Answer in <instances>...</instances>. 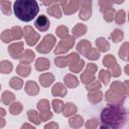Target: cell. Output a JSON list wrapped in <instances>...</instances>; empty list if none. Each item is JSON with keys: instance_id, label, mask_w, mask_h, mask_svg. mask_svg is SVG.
<instances>
[{"instance_id": "cell-45", "label": "cell", "mask_w": 129, "mask_h": 129, "mask_svg": "<svg viewBox=\"0 0 129 129\" xmlns=\"http://www.w3.org/2000/svg\"><path fill=\"white\" fill-rule=\"evenodd\" d=\"M55 33H56V36H58L59 38H63L64 36L69 35V28L64 25H60L55 28Z\"/></svg>"}, {"instance_id": "cell-21", "label": "cell", "mask_w": 129, "mask_h": 129, "mask_svg": "<svg viewBox=\"0 0 129 129\" xmlns=\"http://www.w3.org/2000/svg\"><path fill=\"white\" fill-rule=\"evenodd\" d=\"M77 111H78L77 106L75 104L71 103V102H68V103L64 104L61 113H62V115L64 117H72V116H74L77 113Z\"/></svg>"}, {"instance_id": "cell-53", "label": "cell", "mask_w": 129, "mask_h": 129, "mask_svg": "<svg viewBox=\"0 0 129 129\" xmlns=\"http://www.w3.org/2000/svg\"><path fill=\"white\" fill-rule=\"evenodd\" d=\"M39 1L44 6H50V5L54 4V0H39Z\"/></svg>"}, {"instance_id": "cell-62", "label": "cell", "mask_w": 129, "mask_h": 129, "mask_svg": "<svg viewBox=\"0 0 129 129\" xmlns=\"http://www.w3.org/2000/svg\"><path fill=\"white\" fill-rule=\"evenodd\" d=\"M128 60H129V59H128Z\"/></svg>"}, {"instance_id": "cell-46", "label": "cell", "mask_w": 129, "mask_h": 129, "mask_svg": "<svg viewBox=\"0 0 129 129\" xmlns=\"http://www.w3.org/2000/svg\"><path fill=\"white\" fill-rule=\"evenodd\" d=\"M115 14H116V11L114 8H111L109 9L108 11H106L105 13H103V18L105 21L107 22H112L113 19L115 18Z\"/></svg>"}, {"instance_id": "cell-11", "label": "cell", "mask_w": 129, "mask_h": 129, "mask_svg": "<svg viewBox=\"0 0 129 129\" xmlns=\"http://www.w3.org/2000/svg\"><path fill=\"white\" fill-rule=\"evenodd\" d=\"M80 6H81L80 0H69V2L61 8H62V12L66 15H72L80 9Z\"/></svg>"}, {"instance_id": "cell-23", "label": "cell", "mask_w": 129, "mask_h": 129, "mask_svg": "<svg viewBox=\"0 0 129 129\" xmlns=\"http://www.w3.org/2000/svg\"><path fill=\"white\" fill-rule=\"evenodd\" d=\"M112 92L118 94V95H121V96H125L126 97V93H125V87H124V84L119 82V81H115L111 84L110 86V89Z\"/></svg>"}, {"instance_id": "cell-50", "label": "cell", "mask_w": 129, "mask_h": 129, "mask_svg": "<svg viewBox=\"0 0 129 129\" xmlns=\"http://www.w3.org/2000/svg\"><path fill=\"white\" fill-rule=\"evenodd\" d=\"M39 117H40L41 122H45V121L50 120V119L53 117V114H52L49 110H48V111H43V112H40V113H39Z\"/></svg>"}, {"instance_id": "cell-15", "label": "cell", "mask_w": 129, "mask_h": 129, "mask_svg": "<svg viewBox=\"0 0 129 129\" xmlns=\"http://www.w3.org/2000/svg\"><path fill=\"white\" fill-rule=\"evenodd\" d=\"M38 80H39L40 86H42L43 88H48L54 82V76L50 73H44L39 76Z\"/></svg>"}, {"instance_id": "cell-52", "label": "cell", "mask_w": 129, "mask_h": 129, "mask_svg": "<svg viewBox=\"0 0 129 129\" xmlns=\"http://www.w3.org/2000/svg\"><path fill=\"white\" fill-rule=\"evenodd\" d=\"M44 128L45 129H57L58 128V124L55 123V122H50L48 124H45Z\"/></svg>"}, {"instance_id": "cell-56", "label": "cell", "mask_w": 129, "mask_h": 129, "mask_svg": "<svg viewBox=\"0 0 129 129\" xmlns=\"http://www.w3.org/2000/svg\"><path fill=\"white\" fill-rule=\"evenodd\" d=\"M21 128H22V129H24V128H32V129H34V126H33L32 124H27V123H25V124H23V125L21 126Z\"/></svg>"}, {"instance_id": "cell-30", "label": "cell", "mask_w": 129, "mask_h": 129, "mask_svg": "<svg viewBox=\"0 0 129 129\" xmlns=\"http://www.w3.org/2000/svg\"><path fill=\"white\" fill-rule=\"evenodd\" d=\"M27 118H28V121L34 125H39L41 122L40 117H39V113H37L35 110L27 111Z\"/></svg>"}, {"instance_id": "cell-60", "label": "cell", "mask_w": 129, "mask_h": 129, "mask_svg": "<svg viewBox=\"0 0 129 129\" xmlns=\"http://www.w3.org/2000/svg\"><path fill=\"white\" fill-rule=\"evenodd\" d=\"M125 0H112V2H114L115 4H122Z\"/></svg>"}, {"instance_id": "cell-57", "label": "cell", "mask_w": 129, "mask_h": 129, "mask_svg": "<svg viewBox=\"0 0 129 129\" xmlns=\"http://www.w3.org/2000/svg\"><path fill=\"white\" fill-rule=\"evenodd\" d=\"M5 125V120H4V117H1L0 116V128H3Z\"/></svg>"}, {"instance_id": "cell-8", "label": "cell", "mask_w": 129, "mask_h": 129, "mask_svg": "<svg viewBox=\"0 0 129 129\" xmlns=\"http://www.w3.org/2000/svg\"><path fill=\"white\" fill-rule=\"evenodd\" d=\"M81 8L79 12V17L86 21L91 18L92 15V0H80Z\"/></svg>"}, {"instance_id": "cell-3", "label": "cell", "mask_w": 129, "mask_h": 129, "mask_svg": "<svg viewBox=\"0 0 129 129\" xmlns=\"http://www.w3.org/2000/svg\"><path fill=\"white\" fill-rule=\"evenodd\" d=\"M103 64L110 71L112 77L117 78L121 75V68L118 64L115 56L113 54H107L103 58Z\"/></svg>"}, {"instance_id": "cell-55", "label": "cell", "mask_w": 129, "mask_h": 129, "mask_svg": "<svg viewBox=\"0 0 129 129\" xmlns=\"http://www.w3.org/2000/svg\"><path fill=\"white\" fill-rule=\"evenodd\" d=\"M68 2H69V0H54V3H55V4H58V5L61 6V7L64 6Z\"/></svg>"}, {"instance_id": "cell-32", "label": "cell", "mask_w": 129, "mask_h": 129, "mask_svg": "<svg viewBox=\"0 0 129 129\" xmlns=\"http://www.w3.org/2000/svg\"><path fill=\"white\" fill-rule=\"evenodd\" d=\"M11 30V34H12V37L14 40H19L22 38V36H24V31L23 29L18 26V25H15V26H12L10 28Z\"/></svg>"}, {"instance_id": "cell-14", "label": "cell", "mask_w": 129, "mask_h": 129, "mask_svg": "<svg viewBox=\"0 0 129 129\" xmlns=\"http://www.w3.org/2000/svg\"><path fill=\"white\" fill-rule=\"evenodd\" d=\"M35 58V53L33 50L31 49H26L23 51V53L19 56V62L20 63H26V64H29L31 63Z\"/></svg>"}, {"instance_id": "cell-22", "label": "cell", "mask_w": 129, "mask_h": 129, "mask_svg": "<svg viewBox=\"0 0 129 129\" xmlns=\"http://www.w3.org/2000/svg\"><path fill=\"white\" fill-rule=\"evenodd\" d=\"M16 73L20 77L26 78L31 73V66L30 64H26V63H19L16 67Z\"/></svg>"}, {"instance_id": "cell-31", "label": "cell", "mask_w": 129, "mask_h": 129, "mask_svg": "<svg viewBox=\"0 0 129 129\" xmlns=\"http://www.w3.org/2000/svg\"><path fill=\"white\" fill-rule=\"evenodd\" d=\"M22 109H23V106L20 102H13L9 105V112L11 115H19L21 112H22Z\"/></svg>"}, {"instance_id": "cell-40", "label": "cell", "mask_w": 129, "mask_h": 129, "mask_svg": "<svg viewBox=\"0 0 129 129\" xmlns=\"http://www.w3.org/2000/svg\"><path fill=\"white\" fill-rule=\"evenodd\" d=\"M51 106H52L53 111H54L56 114H58V113H61V112H62V109H63L64 104H63V102H62L61 100H59V99H54V100H52V102H51Z\"/></svg>"}, {"instance_id": "cell-37", "label": "cell", "mask_w": 129, "mask_h": 129, "mask_svg": "<svg viewBox=\"0 0 129 129\" xmlns=\"http://www.w3.org/2000/svg\"><path fill=\"white\" fill-rule=\"evenodd\" d=\"M111 38H112V40L115 42V43H117V42H120L121 40H123V38H124V33H123V31L121 30V29H118V28H116V29H114L112 32H111Z\"/></svg>"}, {"instance_id": "cell-35", "label": "cell", "mask_w": 129, "mask_h": 129, "mask_svg": "<svg viewBox=\"0 0 129 129\" xmlns=\"http://www.w3.org/2000/svg\"><path fill=\"white\" fill-rule=\"evenodd\" d=\"M13 70V66L8 60H1L0 61V72L2 74H10Z\"/></svg>"}, {"instance_id": "cell-36", "label": "cell", "mask_w": 129, "mask_h": 129, "mask_svg": "<svg viewBox=\"0 0 129 129\" xmlns=\"http://www.w3.org/2000/svg\"><path fill=\"white\" fill-rule=\"evenodd\" d=\"M54 63L57 68H66L67 66H69V59H68V55H59L56 56L54 58Z\"/></svg>"}, {"instance_id": "cell-41", "label": "cell", "mask_w": 129, "mask_h": 129, "mask_svg": "<svg viewBox=\"0 0 129 129\" xmlns=\"http://www.w3.org/2000/svg\"><path fill=\"white\" fill-rule=\"evenodd\" d=\"M84 67H85V61H84L83 59H80V60L77 61L76 63L69 66V69H70V71H71L72 73H76V74H78V73H80V72L83 70Z\"/></svg>"}, {"instance_id": "cell-33", "label": "cell", "mask_w": 129, "mask_h": 129, "mask_svg": "<svg viewBox=\"0 0 129 129\" xmlns=\"http://www.w3.org/2000/svg\"><path fill=\"white\" fill-rule=\"evenodd\" d=\"M112 75L110 73V71H107V70H101L100 73H99V80L102 82L103 85L107 86L110 82V79H111Z\"/></svg>"}, {"instance_id": "cell-54", "label": "cell", "mask_w": 129, "mask_h": 129, "mask_svg": "<svg viewBox=\"0 0 129 129\" xmlns=\"http://www.w3.org/2000/svg\"><path fill=\"white\" fill-rule=\"evenodd\" d=\"M124 87H125V93H126V97H129V81L126 80L123 82Z\"/></svg>"}, {"instance_id": "cell-59", "label": "cell", "mask_w": 129, "mask_h": 129, "mask_svg": "<svg viewBox=\"0 0 129 129\" xmlns=\"http://www.w3.org/2000/svg\"><path fill=\"white\" fill-rule=\"evenodd\" d=\"M5 114H6V111H5L3 108H1V109H0V116H1V117H4Z\"/></svg>"}, {"instance_id": "cell-42", "label": "cell", "mask_w": 129, "mask_h": 129, "mask_svg": "<svg viewBox=\"0 0 129 129\" xmlns=\"http://www.w3.org/2000/svg\"><path fill=\"white\" fill-rule=\"evenodd\" d=\"M115 22L118 24V25H122L125 23L126 21V14H125V11L124 10H119L116 12L115 14Z\"/></svg>"}, {"instance_id": "cell-6", "label": "cell", "mask_w": 129, "mask_h": 129, "mask_svg": "<svg viewBox=\"0 0 129 129\" xmlns=\"http://www.w3.org/2000/svg\"><path fill=\"white\" fill-rule=\"evenodd\" d=\"M97 70H98V67L97 64L93 63V62H90L87 64L86 69L84 70V72L81 74V83H83L84 85H88L89 83L93 82L95 79V75L97 73Z\"/></svg>"}, {"instance_id": "cell-24", "label": "cell", "mask_w": 129, "mask_h": 129, "mask_svg": "<svg viewBox=\"0 0 129 129\" xmlns=\"http://www.w3.org/2000/svg\"><path fill=\"white\" fill-rule=\"evenodd\" d=\"M69 125L72 128H81L84 125V119L81 115H77L75 114L74 116H72L69 120Z\"/></svg>"}, {"instance_id": "cell-27", "label": "cell", "mask_w": 129, "mask_h": 129, "mask_svg": "<svg viewBox=\"0 0 129 129\" xmlns=\"http://www.w3.org/2000/svg\"><path fill=\"white\" fill-rule=\"evenodd\" d=\"M118 55L123 60L129 59V42L128 41L123 42V44L121 45V47L118 50Z\"/></svg>"}, {"instance_id": "cell-17", "label": "cell", "mask_w": 129, "mask_h": 129, "mask_svg": "<svg viewBox=\"0 0 129 129\" xmlns=\"http://www.w3.org/2000/svg\"><path fill=\"white\" fill-rule=\"evenodd\" d=\"M103 93L102 91L100 90H96V91H89L87 97H88V100L91 104H97V103H100L102 100H103Z\"/></svg>"}, {"instance_id": "cell-9", "label": "cell", "mask_w": 129, "mask_h": 129, "mask_svg": "<svg viewBox=\"0 0 129 129\" xmlns=\"http://www.w3.org/2000/svg\"><path fill=\"white\" fill-rule=\"evenodd\" d=\"M23 51H24V44L22 41L12 43L8 46V53L14 59L19 58V56L23 53Z\"/></svg>"}, {"instance_id": "cell-51", "label": "cell", "mask_w": 129, "mask_h": 129, "mask_svg": "<svg viewBox=\"0 0 129 129\" xmlns=\"http://www.w3.org/2000/svg\"><path fill=\"white\" fill-rule=\"evenodd\" d=\"M68 59H69V66H71V64H74L77 61H79L81 58L77 52H71L70 54H68Z\"/></svg>"}, {"instance_id": "cell-18", "label": "cell", "mask_w": 129, "mask_h": 129, "mask_svg": "<svg viewBox=\"0 0 129 129\" xmlns=\"http://www.w3.org/2000/svg\"><path fill=\"white\" fill-rule=\"evenodd\" d=\"M67 93H68L67 88L61 83H56L51 88V94L54 97H64L67 95Z\"/></svg>"}, {"instance_id": "cell-25", "label": "cell", "mask_w": 129, "mask_h": 129, "mask_svg": "<svg viewBox=\"0 0 129 129\" xmlns=\"http://www.w3.org/2000/svg\"><path fill=\"white\" fill-rule=\"evenodd\" d=\"M72 32H73V36L75 38L81 37L84 34H86V32H87V26L85 24H83V23H78V24H76L74 26Z\"/></svg>"}, {"instance_id": "cell-5", "label": "cell", "mask_w": 129, "mask_h": 129, "mask_svg": "<svg viewBox=\"0 0 129 129\" xmlns=\"http://www.w3.org/2000/svg\"><path fill=\"white\" fill-rule=\"evenodd\" d=\"M55 42H56V39L54 37V35L52 34H47L45 35L42 40L40 41L39 44H37L36 46V51L40 52V53H48L52 48L53 46L55 45Z\"/></svg>"}, {"instance_id": "cell-2", "label": "cell", "mask_w": 129, "mask_h": 129, "mask_svg": "<svg viewBox=\"0 0 129 129\" xmlns=\"http://www.w3.org/2000/svg\"><path fill=\"white\" fill-rule=\"evenodd\" d=\"M13 11L19 20L29 22L37 15L39 6L36 0H15Z\"/></svg>"}, {"instance_id": "cell-16", "label": "cell", "mask_w": 129, "mask_h": 129, "mask_svg": "<svg viewBox=\"0 0 129 129\" xmlns=\"http://www.w3.org/2000/svg\"><path fill=\"white\" fill-rule=\"evenodd\" d=\"M24 91L29 96H36L39 93V87L34 81H27L24 87Z\"/></svg>"}, {"instance_id": "cell-38", "label": "cell", "mask_w": 129, "mask_h": 129, "mask_svg": "<svg viewBox=\"0 0 129 129\" xmlns=\"http://www.w3.org/2000/svg\"><path fill=\"white\" fill-rule=\"evenodd\" d=\"M98 3H99L100 11H101L102 13H105V12L108 11L109 9L113 8L112 0H98Z\"/></svg>"}, {"instance_id": "cell-12", "label": "cell", "mask_w": 129, "mask_h": 129, "mask_svg": "<svg viewBox=\"0 0 129 129\" xmlns=\"http://www.w3.org/2000/svg\"><path fill=\"white\" fill-rule=\"evenodd\" d=\"M34 26L36 27V29H38L41 32H44L46 30H48L50 24H49V20L45 15H40L36 18L35 22H34Z\"/></svg>"}, {"instance_id": "cell-4", "label": "cell", "mask_w": 129, "mask_h": 129, "mask_svg": "<svg viewBox=\"0 0 129 129\" xmlns=\"http://www.w3.org/2000/svg\"><path fill=\"white\" fill-rule=\"evenodd\" d=\"M74 45H75V37L73 35H67L63 38H61V40L58 42V44L54 48V53L57 55L67 53L71 48H73Z\"/></svg>"}, {"instance_id": "cell-20", "label": "cell", "mask_w": 129, "mask_h": 129, "mask_svg": "<svg viewBox=\"0 0 129 129\" xmlns=\"http://www.w3.org/2000/svg\"><path fill=\"white\" fill-rule=\"evenodd\" d=\"M63 82H64V85L68 88H71V89L77 88L79 86V80H78V78L75 75H72V74L66 75L64 78H63Z\"/></svg>"}, {"instance_id": "cell-58", "label": "cell", "mask_w": 129, "mask_h": 129, "mask_svg": "<svg viewBox=\"0 0 129 129\" xmlns=\"http://www.w3.org/2000/svg\"><path fill=\"white\" fill-rule=\"evenodd\" d=\"M124 72H125L126 75L129 76V64H126V66H125V68H124Z\"/></svg>"}, {"instance_id": "cell-34", "label": "cell", "mask_w": 129, "mask_h": 129, "mask_svg": "<svg viewBox=\"0 0 129 129\" xmlns=\"http://www.w3.org/2000/svg\"><path fill=\"white\" fill-rule=\"evenodd\" d=\"M0 6L3 14L5 15H11L12 13V7H11V2L9 0H0Z\"/></svg>"}, {"instance_id": "cell-1", "label": "cell", "mask_w": 129, "mask_h": 129, "mask_svg": "<svg viewBox=\"0 0 129 129\" xmlns=\"http://www.w3.org/2000/svg\"><path fill=\"white\" fill-rule=\"evenodd\" d=\"M100 128H121L128 120V113L122 104H109L101 112Z\"/></svg>"}, {"instance_id": "cell-7", "label": "cell", "mask_w": 129, "mask_h": 129, "mask_svg": "<svg viewBox=\"0 0 129 129\" xmlns=\"http://www.w3.org/2000/svg\"><path fill=\"white\" fill-rule=\"evenodd\" d=\"M23 31H24L25 41H26L27 45H29V46L35 45L38 42V40L40 39V35L31 26H25Z\"/></svg>"}, {"instance_id": "cell-10", "label": "cell", "mask_w": 129, "mask_h": 129, "mask_svg": "<svg viewBox=\"0 0 129 129\" xmlns=\"http://www.w3.org/2000/svg\"><path fill=\"white\" fill-rule=\"evenodd\" d=\"M105 100L108 104H123L125 101V96L118 95L111 90H108L105 93Z\"/></svg>"}, {"instance_id": "cell-19", "label": "cell", "mask_w": 129, "mask_h": 129, "mask_svg": "<svg viewBox=\"0 0 129 129\" xmlns=\"http://www.w3.org/2000/svg\"><path fill=\"white\" fill-rule=\"evenodd\" d=\"M35 70L38 71V72H44V71H47L49 68H50V61L47 59V58H44V57H39L35 60Z\"/></svg>"}, {"instance_id": "cell-43", "label": "cell", "mask_w": 129, "mask_h": 129, "mask_svg": "<svg viewBox=\"0 0 129 129\" xmlns=\"http://www.w3.org/2000/svg\"><path fill=\"white\" fill-rule=\"evenodd\" d=\"M1 40L4 42V43H9L11 41H13V37H12V34H11V30L10 29H5L2 31L1 33Z\"/></svg>"}, {"instance_id": "cell-47", "label": "cell", "mask_w": 129, "mask_h": 129, "mask_svg": "<svg viewBox=\"0 0 129 129\" xmlns=\"http://www.w3.org/2000/svg\"><path fill=\"white\" fill-rule=\"evenodd\" d=\"M100 50L96 47H92V49L90 50V52L88 53V55L86 56L88 59H90V60H96V59H98L99 57H100Z\"/></svg>"}, {"instance_id": "cell-44", "label": "cell", "mask_w": 129, "mask_h": 129, "mask_svg": "<svg viewBox=\"0 0 129 129\" xmlns=\"http://www.w3.org/2000/svg\"><path fill=\"white\" fill-rule=\"evenodd\" d=\"M37 109L40 111V112H43V111H48L50 109V104L48 102V100L46 99H42L40 101H38L37 103Z\"/></svg>"}, {"instance_id": "cell-49", "label": "cell", "mask_w": 129, "mask_h": 129, "mask_svg": "<svg viewBox=\"0 0 129 129\" xmlns=\"http://www.w3.org/2000/svg\"><path fill=\"white\" fill-rule=\"evenodd\" d=\"M98 126H99V120L98 119H95V118H92V119L88 120L85 123V127L87 129H95Z\"/></svg>"}, {"instance_id": "cell-28", "label": "cell", "mask_w": 129, "mask_h": 129, "mask_svg": "<svg viewBox=\"0 0 129 129\" xmlns=\"http://www.w3.org/2000/svg\"><path fill=\"white\" fill-rule=\"evenodd\" d=\"M60 7L61 6H59L58 4L54 3V4L50 5V6H48L46 11L50 16H52L54 18H60L61 17V9H60Z\"/></svg>"}, {"instance_id": "cell-48", "label": "cell", "mask_w": 129, "mask_h": 129, "mask_svg": "<svg viewBox=\"0 0 129 129\" xmlns=\"http://www.w3.org/2000/svg\"><path fill=\"white\" fill-rule=\"evenodd\" d=\"M86 86V89L88 91H96V90H100L102 85L100 83V81H97V80H94L93 82L89 83L88 85H85Z\"/></svg>"}, {"instance_id": "cell-13", "label": "cell", "mask_w": 129, "mask_h": 129, "mask_svg": "<svg viewBox=\"0 0 129 129\" xmlns=\"http://www.w3.org/2000/svg\"><path fill=\"white\" fill-rule=\"evenodd\" d=\"M76 49L79 53H81L83 56H87L88 53L90 52V50L92 49V44L89 40L87 39H83L81 41H79L76 45Z\"/></svg>"}, {"instance_id": "cell-39", "label": "cell", "mask_w": 129, "mask_h": 129, "mask_svg": "<svg viewBox=\"0 0 129 129\" xmlns=\"http://www.w3.org/2000/svg\"><path fill=\"white\" fill-rule=\"evenodd\" d=\"M9 86L14 89V90H20L23 86V81L20 79V78H17V77H13L10 79L9 81Z\"/></svg>"}, {"instance_id": "cell-26", "label": "cell", "mask_w": 129, "mask_h": 129, "mask_svg": "<svg viewBox=\"0 0 129 129\" xmlns=\"http://www.w3.org/2000/svg\"><path fill=\"white\" fill-rule=\"evenodd\" d=\"M95 42H96L97 48L102 52H106V51H108L110 49V43L104 37H98Z\"/></svg>"}, {"instance_id": "cell-61", "label": "cell", "mask_w": 129, "mask_h": 129, "mask_svg": "<svg viewBox=\"0 0 129 129\" xmlns=\"http://www.w3.org/2000/svg\"><path fill=\"white\" fill-rule=\"evenodd\" d=\"M128 21H129V12H128Z\"/></svg>"}, {"instance_id": "cell-29", "label": "cell", "mask_w": 129, "mask_h": 129, "mask_svg": "<svg viewBox=\"0 0 129 129\" xmlns=\"http://www.w3.org/2000/svg\"><path fill=\"white\" fill-rule=\"evenodd\" d=\"M1 101L4 105H10L15 101V95L10 91H5L1 95Z\"/></svg>"}]
</instances>
